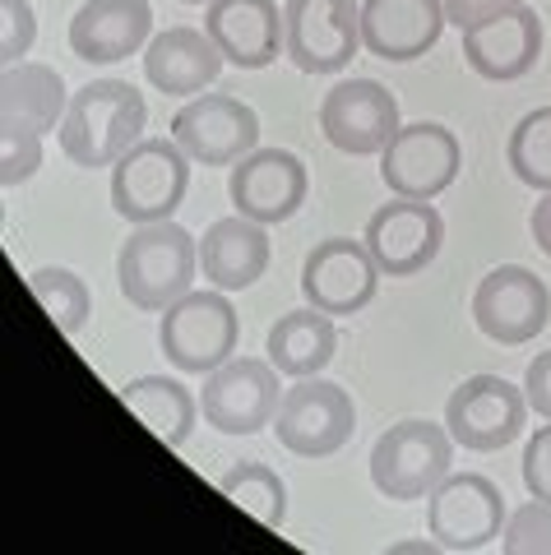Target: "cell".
<instances>
[{"label":"cell","instance_id":"1","mask_svg":"<svg viewBox=\"0 0 551 555\" xmlns=\"http://www.w3.org/2000/svg\"><path fill=\"white\" fill-rule=\"evenodd\" d=\"M149 102L126 79H93L79 93H71V107L61 120V153L75 167H116L126 153L144 139Z\"/></svg>","mask_w":551,"mask_h":555},{"label":"cell","instance_id":"2","mask_svg":"<svg viewBox=\"0 0 551 555\" xmlns=\"http://www.w3.org/2000/svg\"><path fill=\"white\" fill-rule=\"evenodd\" d=\"M200 273V241L181 222H140L116 255L120 297L134 310L163 315V310L195 287Z\"/></svg>","mask_w":551,"mask_h":555},{"label":"cell","instance_id":"3","mask_svg":"<svg viewBox=\"0 0 551 555\" xmlns=\"http://www.w3.org/2000/svg\"><path fill=\"white\" fill-rule=\"evenodd\" d=\"M236 343H241V320L222 287H209V292L191 287L158 320V347L181 375L218 371L222 361L236 357Z\"/></svg>","mask_w":551,"mask_h":555},{"label":"cell","instance_id":"4","mask_svg":"<svg viewBox=\"0 0 551 555\" xmlns=\"http://www.w3.org/2000/svg\"><path fill=\"white\" fill-rule=\"evenodd\" d=\"M191 190V158L177 139H140L112 167V208L126 222H167Z\"/></svg>","mask_w":551,"mask_h":555},{"label":"cell","instance_id":"5","mask_svg":"<svg viewBox=\"0 0 551 555\" xmlns=\"http://www.w3.org/2000/svg\"><path fill=\"white\" fill-rule=\"evenodd\" d=\"M454 436L445 422H399L371 444V486L385 500H426L450 477Z\"/></svg>","mask_w":551,"mask_h":555},{"label":"cell","instance_id":"6","mask_svg":"<svg viewBox=\"0 0 551 555\" xmlns=\"http://www.w3.org/2000/svg\"><path fill=\"white\" fill-rule=\"evenodd\" d=\"M353 430H357V403L334 379L306 375L283 389L279 416H273V436H279L287 454L330 459L353 440Z\"/></svg>","mask_w":551,"mask_h":555},{"label":"cell","instance_id":"7","mask_svg":"<svg viewBox=\"0 0 551 555\" xmlns=\"http://www.w3.org/2000/svg\"><path fill=\"white\" fill-rule=\"evenodd\" d=\"M505 532V495L482 473H450L426 495V537L440 551H487Z\"/></svg>","mask_w":551,"mask_h":555},{"label":"cell","instance_id":"8","mask_svg":"<svg viewBox=\"0 0 551 555\" xmlns=\"http://www.w3.org/2000/svg\"><path fill=\"white\" fill-rule=\"evenodd\" d=\"M283 403V385L273 361L265 357H232L218 371L204 375L200 389V412L204 422L222 436H255V430L273 426Z\"/></svg>","mask_w":551,"mask_h":555},{"label":"cell","instance_id":"9","mask_svg":"<svg viewBox=\"0 0 551 555\" xmlns=\"http://www.w3.org/2000/svg\"><path fill=\"white\" fill-rule=\"evenodd\" d=\"M361 47L357 0H287L283 5V56L302 75H338Z\"/></svg>","mask_w":551,"mask_h":555},{"label":"cell","instance_id":"10","mask_svg":"<svg viewBox=\"0 0 551 555\" xmlns=\"http://www.w3.org/2000/svg\"><path fill=\"white\" fill-rule=\"evenodd\" d=\"M171 139L200 167H236L260 149V116L232 93H195L171 116Z\"/></svg>","mask_w":551,"mask_h":555},{"label":"cell","instance_id":"11","mask_svg":"<svg viewBox=\"0 0 551 555\" xmlns=\"http://www.w3.org/2000/svg\"><path fill=\"white\" fill-rule=\"evenodd\" d=\"M528 398L501 375H469L463 385L445 398V430L459 449L473 454H496L524 436Z\"/></svg>","mask_w":551,"mask_h":555},{"label":"cell","instance_id":"12","mask_svg":"<svg viewBox=\"0 0 551 555\" xmlns=\"http://www.w3.org/2000/svg\"><path fill=\"white\" fill-rule=\"evenodd\" d=\"M463 149L459 134L445 130L440 120H412L399 126V134L381 153V181L389 195L403 199H436L459 181Z\"/></svg>","mask_w":551,"mask_h":555},{"label":"cell","instance_id":"13","mask_svg":"<svg viewBox=\"0 0 551 555\" xmlns=\"http://www.w3.org/2000/svg\"><path fill=\"white\" fill-rule=\"evenodd\" d=\"M381 264L371 259L367 241L353 236H330L316 241L302 264V297L306 306L324 310V315H361L375 292H381Z\"/></svg>","mask_w":551,"mask_h":555},{"label":"cell","instance_id":"14","mask_svg":"<svg viewBox=\"0 0 551 555\" xmlns=\"http://www.w3.org/2000/svg\"><path fill=\"white\" fill-rule=\"evenodd\" d=\"M473 320L482 328V338L501 347H524L551 320V292L524 264H496L473 292Z\"/></svg>","mask_w":551,"mask_h":555},{"label":"cell","instance_id":"15","mask_svg":"<svg viewBox=\"0 0 551 555\" xmlns=\"http://www.w3.org/2000/svg\"><path fill=\"white\" fill-rule=\"evenodd\" d=\"M367 241L371 259L381 264L385 278H412L422 273L445 246V218L432 199H403L394 195L367 218Z\"/></svg>","mask_w":551,"mask_h":555},{"label":"cell","instance_id":"16","mask_svg":"<svg viewBox=\"0 0 551 555\" xmlns=\"http://www.w3.org/2000/svg\"><path fill=\"white\" fill-rule=\"evenodd\" d=\"M399 126H403L399 98L375 79H343L320 102V130L348 158L385 153V144L399 134Z\"/></svg>","mask_w":551,"mask_h":555},{"label":"cell","instance_id":"17","mask_svg":"<svg viewBox=\"0 0 551 555\" xmlns=\"http://www.w3.org/2000/svg\"><path fill=\"white\" fill-rule=\"evenodd\" d=\"M228 195L241 218L279 228V222L302 214L306 195H311V171L287 149H255L232 167Z\"/></svg>","mask_w":551,"mask_h":555},{"label":"cell","instance_id":"18","mask_svg":"<svg viewBox=\"0 0 551 555\" xmlns=\"http://www.w3.org/2000/svg\"><path fill=\"white\" fill-rule=\"evenodd\" d=\"M538 56H542V20L528 0L505 14H491V20L463 28V61L487 83L524 79L528 69L538 65Z\"/></svg>","mask_w":551,"mask_h":555},{"label":"cell","instance_id":"19","mask_svg":"<svg viewBox=\"0 0 551 555\" xmlns=\"http://www.w3.org/2000/svg\"><path fill=\"white\" fill-rule=\"evenodd\" d=\"M204 33L236 69H265L283 56V10L273 0H214Z\"/></svg>","mask_w":551,"mask_h":555},{"label":"cell","instance_id":"20","mask_svg":"<svg viewBox=\"0 0 551 555\" xmlns=\"http://www.w3.org/2000/svg\"><path fill=\"white\" fill-rule=\"evenodd\" d=\"M153 42L149 0H84L71 20V51L84 65H112Z\"/></svg>","mask_w":551,"mask_h":555},{"label":"cell","instance_id":"21","mask_svg":"<svg viewBox=\"0 0 551 555\" xmlns=\"http://www.w3.org/2000/svg\"><path fill=\"white\" fill-rule=\"evenodd\" d=\"M440 0H361V47L381 61H418L445 33Z\"/></svg>","mask_w":551,"mask_h":555},{"label":"cell","instance_id":"22","mask_svg":"<svg viewBox=\"0 0 551 555\" xmlns=\"http://www.w3.org/2000/svg\"><path fill=\"white\" fill-rule=\"evenodd\" d=\"M222 51L204 28L177 24L153 33V42L144 47V79L167 98H195L222 75Z\"/></svg>","mask_w":551,"mask_h":555},{"label":"cell","instance_id":"23","mask_svg":"<svg viewBox=\"0 0 551 555\" xmlns=\"http://www.w3.org/2000/svg\"><path fill=\"white\" fill-rule=\"evenodd\" d=\"M269 228L255 218H218L209 222V232L200 236V273L209 278V287L222 292H246L269 273Z\"/></svg>","mask_w":551,"mask_h":555},{"label":"cell","instance_id":"24","mask_svg":"<svg viewBox=\"0 0 551 555\" xmlns=\"http://www.w3.org/2000/svg\"><path fill=\"white\" fill-rule=\"evenodd\" d=\"M265 352L273 361V371L287 375V379L320 375L338 352V324H334V315H324L316 306L287 310L283 320H273Z\"/></svg>","mask_w":551,"mask_h":555},{"label":"cell","instance_id":"25","mask_svg":"<svg viewBox=\"0 0 551 555\" xmlns=\"http://www.w3.org/2000/svg\"><path fill=\"white\" fill-rule=\"evenodd\" d=\"M65 107H71V89H65L61 69L42 61H14L0 75V120H20L33 130H61Z\"/></svg>","mask_w":551,"mask_h":555},{"label":"cell","instance_id":"26","mask_svg":"<svg viewBox=\"0 0 551 555\" xmlns=\"http://www.w3.org/2000/svg\"><path fill=\"white\" fill-rule=\"evenodd\" d=\"M120 403H126L140 422L158 436L167 449H181L185 440L195 436V422H200V403L195 393L181 385V379H167V375H140L120 389Z\"/></svg>","mask_w":551,"mask_h":555},{"label":"cell","instance_id":"27","mask_svg":"<svg viewBox=\"0 0 551 555\" xmlns=\"http://www.w3.org/2000/svg\"><path fill=\"white\" fill-rule=\"evenodd\" d=\"M218 495L232 500L236 509H246L255 524H265L273 532H279L283 518H287V486L265 463H236V467H228V473L218 477Z\"/></svg>","mask_w":551,"mask_h":555},{"label":"cell","instance_id":"28","mask_svg":"<svg viewBox=\"0 0 551 555\" xmlns=\"http://www.w3.org/2000/svg\"><path fill=\"white\" fill-rule=\"evenodd\" d=\"M28 292L38 297V306L47 310L51 324H56L65 338H75L93 315V292L75 269H61V264L33 269L28 273Z\"/></svg>","mask_w":551,"mask_h":555},{"label":"cell","instance_id":"29","mask_svg":"<svg viewBox=\"0 0 551 555\" xmlns=\"http://www.w3.org/2000/svg\"><path fill=\"white\" fill-rule=\"evenodd\" d=\"M505 163L514 181H524L528 190H551V107H533L510 130Z\"/></svg>","mask_w":551,"mask_h":555},{"label":"cell","instance_id":"30","mask_svg":"<svg viewBox=\"0 0 551 555\" xmlns=\"http://www.w3.org/2000/svg\"><path fill=\"white\" fill-rule=\"evenodd\" d=\"M42 167V130L20 126V120H0V181L5 190L24 185Z\"/></svg>","mask_w":551,"mask_h":555},{"label":"cell","instance_id":"31","mask_svg":"<svg viewBox=\"0 0 551 555\" xmlns=\"http://www.w3.org/2000/svg\"><path fill=\"white\" fill-rule=\"evenodd\" d=\"M501 551L505 555H551V505L528 495V505L505 518Z\"/></svg>","mask_w":551,"mask_h":555},{"label":"cell","instance_id":"32","mask_svg":"<svg viewBox=\"0 0 551 555\" xmlns=\"http://www.w3.org/2000/svg\"><path fill=\"white\" fill-rule=\"evenodd\" d=\"M33 38H38V20H33L28 0H0V56L5 65L24 61L33 51Z\"/></svg>","mask_w":551,"mask_h":555},{"label":"cell","instance_id":"33","mask_svg":"<svg viewBox=\"0 0 551 555\" xmlns=\"http://www.w3.org/2000/svg\"><path fill=\"white\" fill-rule=\"evenodd\" d=\"M524 486L533 500H542V505H551V422L533 430V440L524 444Z\"/></svg>","mask_w":551,"mask_h":555},{"label":"cell","instance_id":"34","mask_svg":"<svg viewBox=\"0 0 551 555\" xmlns=\"http://www.w3.org/2000/svg\"><path fill=\"white\" fill-rule=\"evenodd\" d=\"M524 398L528 412H538L542 422H551V352H538L524 371Z\"/></svg>","mask_w":551,"mask_h":555},{"label":"cell","instance_id":"35","mask_svg":"<svg viewBox=\"0 0 551 555\" xmlns=\"http://www.w3.org/2000/svg\"><path fill=\"white\" fill-rule=\"evenodd\" d=\"M440 5H445V20L463 33V28H473L482 20H491V14H505L514 5H524V0H440Z\"/></svg>","mask_w":551,"mask_h":555},{"label":"cell","instance_id":"36","mask_svg":"<svg viewBox=\"0 0 551 555\" xmlns=\"http://www.w3.org/2000/svg\"><path fill=\"white\" fill-rule=\"evenodd\" d=\"M528 232L538 241V250L551 259V190H542V199L533 204V218H528Z\"/></svg>","mask_w":551,"mask_h":555},{"label":"cell","instance_id":"37","mask_svg":"<svg viewBox=\"0 0 551 555\" xmlns=\"http://www.w3.org/2000/svg\"><path fill=\"white\" fill-rule=\"evenodd\" d=\"M181 5H214V0H181Z\"/></svg>","mask_w":551,"mask_h":555}]
</instances>
